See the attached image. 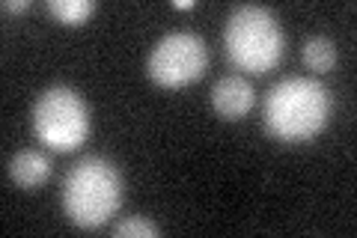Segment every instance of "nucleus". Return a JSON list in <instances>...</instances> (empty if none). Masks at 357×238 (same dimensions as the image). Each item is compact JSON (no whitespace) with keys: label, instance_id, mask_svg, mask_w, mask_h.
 <instances>
[{"label":"nucleus","instance_id":"obj_1","mask_svg":"<svg viewBox=\"0 0 357 238\" xmlns=\"http://www.w3.org/2000/svg\"><path fill=\"white\" fill-rule=\"evenodd\" d=\"M331 89L316 77H283L265 96V131L280 143H307L331 122Z\"/></svg>","mask_w":357,"mask_h":238},{"label":"nucleus","instance_id":"obj_10","mask_svg":"<svg viewBox=\"0 0 357 238\" xmlns=\"http://www.w3.org/2000/svg\"><path fill=\"white\" fill-rule=\"evenodd\" d=\"M110 235L114 238H152V235H161V226L149 221V218H126V221H119L114 230H110Z\"/></svg>","mask_w":357,"mask_h":238},{"label":"nucleus","instance_id":"obj_6","mask_svg":"<svg viewBox=\"0 0 357 238\" xmlns=\"http://www.w3.org/2000/svg\"><path fill=\"white\" fill-rule=\"evenodd\" d=\"M256 101V93L248 77L241 75H223L220 81L211 87V107H215L223 119H241L248 117Z\"/></svg>","mask_w":357,"mask_h":238},{"label":"nucleus","instance_id":"obj_4","mask_svg":"<svg viewBox=\"0 0 357 238\" xmlns=\"http://www.w3.org/2000/svg\"><path fill=\"white\" fill-rule=\"evenodd\" d=\"M30 126L36 140L48 149L72 152L77 149L89 134V107L77 89L66 84H54L42 89L33 101Z\"/></svg>","mask_w":357,"mask_h":238},{"label":"nucleus","instance_id":"obj_8","mask_svg":"<svg viewBox=\"0 0 357 238\" xmlns=\"http://www.w3.org/2000/svg\"><path fill=\"white\" fill-rule=\"evenodd\" d=\"M301 57H304V66L310 72H319L325 75L337 66V45L328 36H310L301 48Z\"/></svg>","mask_w":357,"mask_h":238},{"label":"nucleus","instance_id":"obj_5","mask_svg":"<svg viewBox=\"0 0 357 238\" xmlns=\"http://www.w3.org/2000/svg\"><path fill=\"white\" fill-rule=\"evenodd\" d=\"M208 66V45L199 33L176 30L155 42L146 72L158 87H185L197 81Z\"/></svg>","mask_w":357,"mask_h":238},{"label":"nucleus","instance_id":"obj_9","mask_svg":"<svg viewBox=\"0 0 357 238\" xmlns=\"http://www.w3.org/2000/svg\"><path fill=\"white\" fill-rule=\"evenodd\" d=\"M48 13L66 27L86 24V18L96 13V0H48Z\"/></svg>","mask_w":357,"mask_h":238},{"label":"nucleus","instance_id":"obj_12","mask_svg":"<svg viewBox=\"0 0 357 238\" xmlns=\"http://www.w3.org/2000/svg\"><path fill=\"white\" fill-rule=\"evenodd\" d=\"M173 6H176V9H191L194 0H173Z\"/></svg>","mask_w":357,"mask_h":238},{"label":"nucleus","instance_id":"obj_11","mask_svg":"<svg viewBox=\"0 0 357 238\" xmlns=\"http://www.w3.org/2000/svg\"><path fill=\"white\" fill-rule=\"evenodd\" d=\"M30 0H3V13H27Z\"/></svg>","mask_w":357,"mask_h":238},{"label":"nucleus","instance_id":"obj_3","mask_svg":"<svg viewBox=\"0 0 357 238\" xmlns=\"http://www.w3.org/2000/svg\"><path fill=\"white\" fill-rule=\"evenodd\" d=\"M223 45H227V57L238 69L250 75H265L280 63L286 36L280 21L268 6L241 3L227 15Z\"/></svg>","mask_w":357,"mask_h":238},{"label":"nucleus","instance_id":"obj_7","mask_svg":"<svg viewBox=\"0 0 357 238\" xmlns=\"http://www.w3.org/2000/svg\"><path fill=\"white\" fill-rule=\"evenodd\" d=\"M6 173L18 188H24V191L42 188L51 179V158L45 152H39V149H18L6 161Z\"/></svg>","mask_w":357,"mask_h":238},{"label":"nucleus","instance_id":"obj_2","mask_svg":"<svg viewBox=\"0 0 357 238\" xmlns=\"http://www.w3.org/2000/svg\"><path fill=\"white\" fill-rule=\"evenodd\" d=\"M122 206V173L102 155L81 158L63 179V211L81 230H98Z\"/></svg>","mask_w":357,"mask_h":238}]
</instances>
